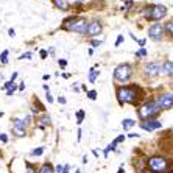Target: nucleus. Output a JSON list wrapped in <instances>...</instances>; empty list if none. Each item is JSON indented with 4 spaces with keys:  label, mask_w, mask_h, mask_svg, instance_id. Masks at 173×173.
<instances>
[{
    "label": "nucleus",
    "mask_w": 173,
    "mask_h": 173,
    "mask_svg": "<svg viewBox=\"0 0 173 173\" xmlns=\"http://www.w3.org/2000/svg\"><path fill=\"white\" fill-rule=\"evenodd\" d=\"M143 95H145L143 89L139 84H136V83L115 86V97H117V102H119L120 106L131 105V106L137 108L140 105V102L143 100Z\"/></svg>",
    "instance_id": "nucleus-1"
},
{
    "label": "nucleus",
    "mask_w": 173,
    "mask_h": 173,
    "mask_svg": "<svg viewBox=\"0 0 173 173\" xmlns=\"http://www.w3.org/2000/svg\"><path fill=\"white\" fill-rule=\"evenodd\" d=\"M87 24H89V20L86 19L84 16L74 14V16H69V17H66V19L62 20V24L59 25V30L84 36V33L87 30Z\"/></svg>",
    "instance_id": "nucleus-2"
},
{
    "label": "nucleus",
    "mask_w": 173,
    "mask_h": 173,
    "mask_svg": "<svg viewBox=\"0 0 173 173\" xmlns=\"http://www.w3.org/2000/svg\"><path fill=\"white\" fill-rule=\"evenodd\" d=\"M162 111L158 108L154 98L151 100H145L137 106V115H139V120L145 122V120H150V119H156V117L161 114Z\"/></svg>",
    "instance_id": "nucleus-3"
},
{
    "label": "nucleus",
    "mask_w": 173,
    "mask_h": 173,
    "mask_svg": "<svg viewBox=\"0 0 173 173\" xmlns=\"http://www.w3.org/2000/svg\"><path fill=\"white\" fill-rule=\"evenodd\" d=\"M133 77H134V66L131 62H122V64H119L114 69V74H112V80L115 86H122L125 83H128Z\"/></svg>",
    "instance_id": "nucleus-4"
},
{
    "label": "nucleus",
    "mask_w": 173,
    "mask_h": 173,
    "mask_svg": "<svg viewBox=\"0 0 173 173\" xmlns=\"http://www.w3.org/2000/svg\"><path fill=\"white\" fill-rule=\"evenodd\" d=\"M171 164L165 156H161V154H154L147 159V168L153 173H167L170 171Z\"/></svg>",
    "instance_id": "nucleus-5"
},
{
    "label": "nucleus",
    "mask_w": 173,
    "mask_h": 173,
    "mask_svg": "<svg viewBox=\"0 0 173 173\" xmlns=\"http://www.w3.org/2000/svg\"><path fill=\"white\" fill-rule=\"evenodd\" d=\"M168 10H167V6H164V5H148V6H145L143 8V19L145 20H148V22H159L162 20L164 17L167 16Z\"/></svg>",
    "instance_id": "nucleus-6"
},
{
    "label": "nucleus",
    "mask_w": 173,
    "mask_h": 173,
    "mask_svg": "<svg viewBox=\"0 0 173 173\" xmlns=\"http://www.w3.org/2000/svg\"><path fill=\"white\" fill-rule=\"evenodd\" d=\"M142 72H143V77L147 80H153L162 74V62L161 61H151V62H145L143 67H142Z\"/></svg>",
    "instance_id": "nucleus-7"
},
{
    "label": "nucleus",
    "mask_w": 173,
    "mask_h": 173,
    "mask_svg": "<svg viewBox=\"0 0 173 173\" xmlns=\"http://www.w3.org/2000/svg\"><path fill=\"white\" fill-rule=\"evenodd\" d=\"M103 28H105L103 20H100V19L89 20V24H87V30H86V33H84L86 41H87V39H95V38H98V36L103 33Z\"/></svg>",
    "instance_id": "nucleus-8"
},
{
    "label": "nucleus",
    "mask_w": 173,
    "mask_h": 173,
    "mask_svg": "<svg viewBox=\"0 0 173 173\" xmlns=\"http://www.w3.org/2000/svg\"><path fill=\"white\" fill-rule=\"evenodd\" d=\"M148 38L153 42H161L165 38V25L161 22H154L148 27Z\"/></svg>",
    "instance_id": "nucleus-9"
},
{
    "label": "nucleus",
    "mask_w": 173,
    "mask_h": 173,
    "mask_svg": "<svg viewBox=\"0 0 173 173\" xmlns=\"http://www.w3.org/2000/svg\"><path fill=\"white\" fill-rule=\"evenodd\" d=\"M154 102H156L158 108L161 111H168L173 108V92H162L158 94L154 97Z\"/></svg>",
    "instance_id": "nucleus-10"
},
{
    "label": "nucleus",
    "mask_w": 173,
    "mask_h": 173,
    "mask_svg": "<svg viewBox=\"0 0 173 173\" xmlns=\"http://www.w3.org/2000/svg\"><path fill=\"white\" fill-rule=\"evenodd\" d=\"M34 125H36V128H39V130L50 128V126H52V119H50V115H49L47 112H42V114H39V115H36Z\"/></svg>",
    "instance_id": "nucleus-11"
},
{
    "label": "nucleus",
    "mask_w": 173,
    "mask_h": 173,
    "mask_svg": "<svg viewBox=\"0 0 173 173\" xmlns=\"http://www.w3.org/2000/svg\"><path fill=\"white\" fill-rule=\"evenodd\" d=\"M139 126H140V128H142L143 131L151 133V131H156V130L162 128V122H161V120H158V119H150V120L140 122V123H139Z\"/></svg>",
    "instance_id": "nucleus-12"
},
{
    "label": "nucleus",
    "mask_w": 173,
    "mask_h": 173,
    "mask_svg": "<svg viewBox=\"0 0 173 173\" xmlns=\"http://www.w3.org/2000/svg\"><path fill=\"white\" fill-rule=\"evenodd\" d=\"M53 6L56 10H61V11H70V3L69 0H52Z\"/></svg>",
    "instance_id": "nucleus-13"
},
{
    "label": "nucleus",
    "mask_w": 173,
    "mask_h": 173,
    "mask_svg": "<svg viewBox=\"0 0 173 173\" xmlns=\"http://www.w3.org/2000/svg\"><path fill=\"white\" fill-rule=\"evenodd\" d=\"M162 75L165 77H173V61L167 59L162 62Z\"/></svg>",
    "instance_id": "nucleus-14"
},
{
    "label": "nucleus",
    "mask_w": 173,
    "mask_h": 173,
    "mask_svg": "<svg viewBox=\"0 0 173 173\" xmlns=\"http://www.w3.org/2000/svg\"><path fill=\"white\" fill-rule=\"evenodd\" d=\"M39 173H55V167H53V164L50 161H45L41 164V167H39Z\"/></svg>",
    "instance_id": "nucleus-15"
},
{
    "label": "nucleus",
    "mask_w": 173,
    "mask_h": 173,
    "mask_svg": "<svg viewBox=\"0 0 173 173\" xmlns=\"http://www.w3.org/2000/svg\"><path fill=\"white\" fill-rule=\"evenodd\" d=\"M11 126H16V128H20V130H27V125H25L24 119H19V117H13Z\"/></svg>",
    "instance_id": "nucleus-16"
},
{
    "label": "nucleus",
    "mask_w": 173,
    "mask_h": 173,
    "mask_svg": "<svg viewBox=\"0 0 173 173\" xmlns=\"http://www.w3.org/2000/svg\"><path fill=\"white\" fill-rule=\"evenodd\" d=\"M11 134L14 136V137L20 139V137H25L28 133H27V130H20V128H16V126H11Z\"/></svg>",
    "instance_id": "nucleus-17"
},
{
    "label": "nucleus",
    "mask_w": 173,
    "mask_h": 173,
    "mask_svg": "<svg viewBox=\"0 0 173 173\" xmlns=\"http://www.w3.org/2000/svg\"><path fill=\"white\" fill-rule=\"evenodd\" d=\"M27 168L24 170V173H39V165L36 164H31V162H25Z\"/></svg>",
    "instance_id": "nucleus-18"
},
{
    "label": "nucleus",
    "mask_w": 173,
    "mask_h": 173,
    "mask_svg": "<svg viewBox=\"0 0 173 173\" xmlns=\"http://www.w3.org/2000/svg\"><path fill=\"white\" fill-rule=\"evenodd\" d=\"M100 77V72L95 69V67H92V69H90L89 70V75H87V80L90 81V83H95V80Z\"/></svg>",
    "instance_id": "nucleus-19"
},
{
    "label": "nucleus",
    "mask_w": 173,
    "mask_h": 173,
    "mask_svg": "<svg viewBox=\"0 0 173 173\" xmlns=\"http://www.w3.org/2000/svg\"><path fill=\"white\" fill-rule=\"evenodd\" d=\"M133 126H136V120L133 119H123L122 120V128L126 131V130H131Z\"/></svg>",
    "instance_id": "nucleus-20"
},
{
    "label": "nucleus",
    "mask_w": 173,
    "mask_h": 173,
    "mask_svg": "<svg viewBox=\"0 0 173 173\" xmlns=\"http://www.w3.org/2000/svg\"><path fill=\"white\" fill-rule=\"evenodd\" d=\"M165 36H168L170 39H173V19H170L165 24Z\"/></svg>",
    "instance_id": "nucleus-21"
},
{
    "label": "nucleus",
    "mask_w": 173,
    "mask_h": 173,
    "mask_svg": "<svg viewBox=\"0 0 173 173\" xmlns=\"http://www.w3.org/2000/svg\"><path fill=\"white\" fill-rule=\"evenodd\" d=\"M134 56H136V58H139V59H142V58H147V56H148V50L145 49V47H140L137 52L134 53Z\"/></svg>",
    "instance_id": "nucleus-22"
},
{
    "label": "nucleus",
    "mask_w": 173,
    "mask_h": 173,
    "mask_svg": "<svg viewBox=\"0 0 173 173\" xmlns=\"http://www.w3.org/2000/svg\"><path fill=\"white\" fill-rule=\"evenodd\" d=\"M75 115H77V123L81 125V123H83V120H84V117H86V111H84V109H78Z\"/></svg>",
    "instance_id": "nucleus-23"
},
{
    "label": "nucleus",
    "mask_w": 173,
    "mask_h": 173,
    "mask_svg": "<svg viewBox=\"0 0 173 173\" xmlns=\"http://www.w3.org/2000/svg\"><path fill=\"white\" fill-rule=\"evenodd\" d=\"M44 151H45V147H38V148H33L31 151H30V156H41V154H44Z\"/></svg>",
    "instance_id": "nucleus-24"
},
{
    "label": "nucleus",
    "mask_w": 173,
    "mask_h": 173,
    "mask_svg": "<svg viewBox=\"0 0 173 173\" xmlns=\"http://www.w3.org/2000/svg\"><path fill=\"white\" fill-rule=\"evenodd\" d=\"M8 56H10V50H3L2 53H0V62L5 66L8 62Z\"/></svg>",
    "instance_id": "nucleus-25"
},
{
    "label": "nucleus",
    "mask_w": 173,
    "mask_h": 173,
    "mask_svg": "<svg viewBox=\"0 0 173 173\" xmlns=\"http://www.w3.org/2000/svg\"><path fill=\"white\" fill-rule=\"evenodd\" d=\"M86 95H87V98H89V100H97V95H98V94H97V90H94V89H92V90H87Z\"/></svg>",
    "instance_id": "nucleus-26"
},
{
    "label": "nucleus",
    "mask_w": 173,
    "mask_h": 173,
    "mask_svg": "<svg viewBox=\"0 0 173 173\" xmlns=\"http://www.w3.org/2000/svg\"><path fill=\"white\" fill-rule=\"evenodd\" d=\"M87 42L92 45L94 49H97V47H100V45H102V41H98V39H87Z\"/></svg>",
    "instance_id": "nucleus-27"
},
{
    "label": "nucleus",
    "mask_w": 173,
    "mask_h": 173,
    "mask_svg": "<svg viewBox=\"0 0 173 173\" xmlns=\"http://www.w3.org/2000/svg\"><path fill=\"white\" fill-rule=\"evenodd\" d=\"M31 58H33V52H25L19 56V59H31Z\"/></svg>",
    "instance_id": "nucleus-28"
},
{
    "label": "nucleus",
    "mask_w": 173,
    "mask_h": 173,
    "mask_svg": "<svg viewBox=\"0 0 173 173\" xmlns=\"http://www.w3.org/2000/svg\"><path fill=\"white\" fill-rule=\"evenodd\" d=\"M16 89H19V84H16V83H14L11 89H8V90H6V95H8V97H11V95L16 92Z\"/></svg>",
    "instance_id": "nucleus-29"
},
{
    "label": "nucleus",
    "mask_w": 173,
    "mask_h": 173,
    "mask_svg": "<svg viewBox=\"0 0 173 173\" xmlns=\"http://www.w3.org/2000/svg\"><path fill=\"white\" fill-rule=\"evenodd\" d=\"M24 122H25V125H27V128H28V126H31V125H33L31 115H25V117H24Z\"/></svg>",
    "instance_id": "nucleus-30"
},
{
    "label": "nucleus",
    "mask_w": 173,
    "mask_h": 173,
    "mask_svg": "<svg viewBox=\"0 0 173 173\" xmlns=\"http://www.w3.org/2000/svg\"><path fill=\"white\" fill-rule=\"evenodd\" d=\"M133 6H134V2H133V0H126L125 5H123V10H131Z\"/></svg>",
    "instance_id": "nucleus-31"
},
{
    "label": "nucleus",
    "mask_w": 173,
    "mask_h": 173,
    "mask_svg": "<svg viewBox=\"0 0 173 173\" xmlns=\"http://www.w3.org/2000/svg\"><path fill=\"white\" fill-rule=\"evenodd\" d=\"M123 39H125L123 34H119V36H117V39H115V44H114V45H115V47H120V44L123 42Z\"/></svg>",
    "instance_id": "nucleus-32"
},
{
    "label": "nucleus",
    "mask_w": 173,
    "mask_h": 173,
    "mask_svg": "<svg viewBox=\"0 0 173 173\" xmlns=\"http://www.w3.org/2000/svg\"><path fill=\"white\" fill-rule=\"evenodd\" d=\"M125 139H126V136H125V134H120V136H117V137L114 139V142H117V145H119V143H122Z\"/></svg>",
    "instance_id": "nucleus-33"
},
{
    "label": "nucleus",
    "mask_w": 173,
    "mask_h": 173,
    "mask_svg": "<svg viewBox=\"0 0 173 173\" xmlns=\"http://www.w3.org/2000/svg\"><path fill=\"white\" fill-rule=\"evenodd\" d=\"M13 84H14L13 81H10V80H8L6 83H5V84L2 86V89H3V90H8V89H11V87H13Z\"/></svg>",
    "instance_id": "nucleus-34"
},
{
    "label": "nucleus",
    "mask_w": 173,
    "mask_h": 173,
    "mask_svg": "<svg viewBox=\"0 0 173 173\" xmlns=\"http://www.w3.org/2000/svg\"><path fill=\"white\" fill-rule=\"evenodd\" d=\"M45 100L49 102V105H52V103L55 102V98L52 97V94H50V92H45Z\"/></svg>",
    "instance_id": "nucleus-35"
},
{
    "label": "nucleus",
    "mask_w": 173,
    "mask_h": 173,
    "mask_svg": "<svg viewBox=\"0 0 173 173\" xmlns=\"http://www.w3.org/2000/svg\"><path fill=\"white\" fill-rule=\"evenodd\" d=\"M58 66H59L61 69H66V67H67V61H66V59H58Z\"/></svg>",
    "instance_id": "nucleus-36"
},
{
    "label": "nucleus",
    "mask_w": 173,
    "mask_h": 173,
    "mask_svg": "<svg viewBox=\"0 0 173 173\" xmlns=\"http://www.w3.org/2000/svg\"><path fill=\"white\" fill-rule=\"evenodd\" d=\"M81 139H83V130L78 128V131H77V140L81 142Z\"/></svg>",
    "instance_id": "nucleus-37"
},
{
    "label": "nucleus",
    "mask_w": 173,
    "mask_h": 173,
    "mask_svg": "<svg viewBox=\"0 0 173 173\" xmlns=\"http://www.w3.org/2000/svg\"><path fill=\"white\" fill-rule=\"evenodd\" d=\"M39 56H41L42 59H45V58L49 56V52H47V50H39Z\"/></svg>",
    "instance_id": "nucleus-38"
},
{
    "label": "nucleus",
    "mask_w": 173,
    "mask_h": 173,
    "mask_svg": "<svg viewBox=\"0 0 173 173\" xmlns=\"http://www.w3.org/2000/svg\"><path fill=\"white\" fill-rule=\"evenodd\" d=\"M0 142H2V143H8V136L6 134H0Z\"/></svg>",
    "instance_id": "nucleus-39"
},
{
    "label": "nucleus",
    "mask_w": 173,
    "mask_h": 173,
    "mask_svg": "<svg viewBox=\"0 0 173 173\" xmlns=\"http://www.w3.org/2000/svg\"><path fill=\"white\" fill-rule=\"evenodd\" d=\"M62 168H64V165H61V164H58V165L55 167V173H62Z\"/></svg>",
    "instance_id": "nucleus-40"
},
{
    "label": "nucleus",
    "mask_w": 173,
    "mask_h": 173,
    "mask_svg": "<svg viewBox=\"0 0 173 173\" xmlns=\"http://www.w3.org/2000/svg\"><path fill=\"white\" fill-rule=\"evenodd\" d=\"M58 103H59V105H66L67 100H66L64 97H58Z\"/></svg>",
    "instance_id": "nucleus-41"
},
{
    "label": "nucleus",
    "mask_w": 173,
    "mask_h": 173,
    "mask_svg": "<svg viewBox=\"0 0 173 173\" xmlns=\"http://www.w3.org/2000/svg\"><path fill=\"white\" fill-rule=\"evenodd\" d=\"M14 33H16L14 28H10V30H8V36H10V38H14V36H16Z\"/></svg>",
    "instance_id": "nucleus-42"
},
{
    "label": "nucleus",
    "mask_w": 173,
    "mask_h": 173,
    "mask_svg": "<svg viewBox=\"0 0 173 173\" xmlns=\"http://www.w3.org/2000/svg\"><path fill=\"white\" fill-rule=\"evenodd\" d=\"M69 170H70V165H69V164H64V168H62V173H69Z\"/></svg>",
    "instance_id": "nucleus-43"
},
{
    "label": "nucleus",
    "mask_w": 173,
    "mask_h": 173,
    "mask_svg": "<svg viewBox=\"0 0 173 173\" xmlns=\"http://www.w3.org/2000/svg\"><path fill=\"white\" fill-rule=\"evenodd\" d=\"M126 137H131V139H134V137H139V134H136V133H130Z\"/></svg>",
    "instance_id": "nucleus-44"
},
{
    "label": "nucleus",
    "mask_w": 173,
    "mask_h": 173,
    "mask_svg": "<svg viewBox=\"0 0 173 173\" xmlns=\"http://www.w3.org/2000/svg\"><path fill=\"white\" fill-rule=\"evenodd\" d=\"M17 78V72H13V75H11V78H10V81H13L14 83V80Z\"/></svg>",
    "instance_id": "nucleus-45"
},
{
    "label": "nucleus",
    "mask_w": 173,
    "mask_h": 173,
    "mask_svg": "<svg viewBox=\"0 0 173 173\" xmlns=\"http://www.w3.org/2000/svg\"><path fill=\"white\" fill-rule=\"evenodd\" d=\"M77 84H78V83H77ZM77 84H74V86H72V90H74V92H80V87H78Z\"/></svg>",
    "instance_id": "nucleus-46"
},
{
    "label": "nucleus",
    "mask_w": 173,
    "mask_h": 173,
    "mask_svg": "<svg viewBox=\"0 0 173 173\" xmlns=\"http://www.w3.org/2000/svg\"><path fill=\"white\" fill-rule=\"evenodd\" d=\"M19 90H25V83H24V81L19 83Z\"/></svg>",
    "instance_id": "nucleus-47"
},
{
    "label": "nucleus",
    "mask_w": 173,
    "mask_h": 173,
    "mask_svg": "<svg viewBox=\"0 0 173 173\" xmlns=\"http://www.w3.org/2000/svg\"><path fill=\"white\" fill-rule=\"evenodd\" d=\"M137 42H139V45H140V47H143V45H145V42H147V39H139Z\"/></svg>",
    "instance_id": "nucleus-48"
},
{
    "label": "nucleus",
    "mask_w": 173,
    "mask_h": 173,
    "mask_svg": "<svg viewBox=\"0 0 173 173\" xmlns=\"http://www.w3.org/2000/svg\"><path fill=\"white\" fill-rule=\"evenodd\" d=\"M87 154H84V156H83V159H81V162H83V164H87Z\"/></svg>",
    "instance_id": "nucleus-49"
},
{
    "label": "nucleus",
    "mask_w": 173,
    "mask_h": 173,
    "mask_svg": "<svg viewBox=\"0 0 173 173\" xmlns=\"http://www.w3.org/2000/svg\"><path fill=\"white\" fill-rule=\"evenodd\" d=\"M42 87H44V90H45V92H50V86H49V84H44Z\"/></svg>",
    "instance_id": "nucleus-50"
},
{
    "label": "nucleus",
    "mask_w": 173,
    "mask_h": 173,
    "mask_svg": "<svg viewBox=\"0 0 173 173\" xmlns=\"http://www.w3.org/2000/svg\"><path fill=\"white\" fill-rule=\"evenodd\" d=\"M47 52H49V55H52V56H53V55H55V49H53V47H50V49H49Z\"/></svg>",
    "instance_id": "nucleus-51"
},
{
    "label": "nucleus",
    "mask_w": 173,
    "mask_h": 173,
    "mask_svg": "<svg viewBox=\"0 0 173 173\" xmlns=\"http://www.w3.org/2000/svg\"><path fill=\"white\" fill-rule=\"evenodd\" d=\"M42 80H44V81H49V80H50V75H47V74L42 75Z\"/></svg>",
    "instance_id": "nucleus-52"
},
{
    "label": "nucleus",
    "mask_w": 173,
    "mask_h": 173,
    "mask_svg": "<svg viewBox=\"0 0 173 173\" xmlns=\"http://www.w3.org/2000/svg\"><path fill=\"white\" fill-rule=\"evenodd\" d=\"M81 90H84V92H87L89 89H87V86H86V84H81Z\"/></svg>",
    "instance_id": "nucleus-53"
},
{
    "label": "nucleus",
    "mask_w": 173,
    "mask_h": 173,
    "mask_svg": "<svg viewBox=\"0 0 173 173\" xmlns=\"http://www.w3.org/2000/svg\"><path fill=\"white\" fill-rule=\"evenodd\" d=\"M74 2H75L77 5H81V3H84V2H86V0H74Z\"/></svg>",
    "instance_id": "nucleus-54"
},
{
    "label": "nucleus",
    "mask_w": 173,
    "mask_h": 173,
    "mask_svg": "<svg viewBox=\"0 0 173 173\" xmlns=\"http://www.w3.org/2000/svg\"><path fill=\"white\" fill-rule=\"evenodd\" d=\"M117 173H125V168H123V165H120V167H119V171H117Z\"/></svg>",
    "instance_id": "nucleus-55"
},
{
    "label": "nucleus",
    "mask_w": 173,
    "mask_h": 173,
    "mask_svg": "<svg viewBox=\"0 0 173 173\" xmlns=\"http://www.w3.org/2000/svg\"><path fill=\"white\" fill-rule=\"evenodd\" d=\"M92 154H94L95 158H98V151H97V150H92Z\"/></svg>",
    "instance_id": "nucleus-56"
},
{
    "label": "nucleus",
    "mask_w": 173,
    "mask_h": 173,
    "mask_svg": "<svg viewBox=\"0 0 173 173\" xmlns=\"http://www.w3.org/2000/svg\"><path fill=\"white\" fill-rule=\"evenodd\" d=\"M142 173H153V171H150V170H148V168H145V170H143V171H142Z\"/></svg>",
    "instance_id": "nucleus-57"
},
{
    "label": "nucleus",
    "mask_w": 173,
    "mask_h": 173,
    "mask_svg": "<svg viewBox=\"0 0 173 173\" xmlns=\"http://www.w3.org/2000/svg\"><path fill=\"white\" fill-rule=\"evenodd\" d=\"M0 117H3V112H0Z\"/></svg>",
    "instance_id": "nucleus-58"
}]
</instances>
